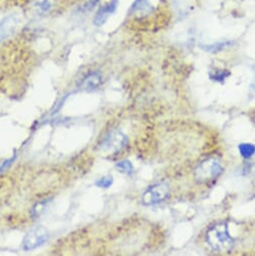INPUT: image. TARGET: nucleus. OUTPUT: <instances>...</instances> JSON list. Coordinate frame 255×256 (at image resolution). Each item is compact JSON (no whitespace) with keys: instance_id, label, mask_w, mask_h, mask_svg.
I'll return each instance as SVG.
<instances>
[{"instance_id":"obj_15","label":"nucleus","mask_w":255,"mask_h":256,"mask_svg":"<svg viewBox=\"0 0 255 256\" xmlns=\"http://www.w3.org/2000/svg\"><path fill=\"white\" fill-rule=\"evenodd\" d=\"M114 179L112 176H104L100 178L97 182H96V186L100 187V188H110L113 185Z\"/></svg>"},{"instance_id":"obj_16","label":"nucleus","mask_w":255,"mask_h":256,"mask_svg":"<svg viewBox=\"0 0 255 256\" xmlns=\"http://www.w3.org/2000/svg\"><path fill=\"white\" fill-rule=\"evenodd\" d=\"M99 1H100V0H88V1H86L82 4L79 11L80 12H88V11L93 10L95 8V6L99 3Z\"/></svg>"},{"instance_id":"obj_13","label":"nucleus","mask_w":255,"mask_h":256,"mask_svg":"<svg viewBox=\"0 0 255 256\" xmlns=\"http://www.w3.org/2000/svg\"><path fill=\"white\" fill-rule=\"evenodd\" d=\"M230 76V72L225 71V70H214V71H211L209 73V77L211 80L213 81H217V82H223L228 77Z\"/></svg>"},{"instance_id":"obj_6","label":"nucleus","mask_w":255,"mask_h":256,"mask_svg":"<svg viewBox=\"0 0 255 256\" xmlns=\"http://www.w3.org/2000/svg\"><path fill=\"white\" fill-rule=\"evenodd\" d=\"M19 23V18L15 14H10L0 21V41L8 38L13 34Z\"/></svg>"},{"instance_id":"obj_12","label":"nucleus","mask_w":255,"mask_h":256,"mask_svg":"<svg viewBox=\"0 0 255 256\" xmlns=\"http://www.w3.org/2000/svg\"><path fill=\"white\" fill-rule=\"evenodd\" d=\"M116 169L119 172L126 174V175H132L134 173V166L129 160H122L116 164Z\"/></svg>"},{"instance_id":"obj_3","label":"nucleus","mask_w":255,"mask_h":256,"mask_svg":"<svg viewBox=\"0 0 255 256\" xmlns=\"http://www.w3.org/2000/svg\"><path fill=\"white\" fill-rule=\"evenodd\" d=\"M128 144V137L120 130H114L104 136L99 144L100 150L102 153L113 154L121 151Z\"/></svg>"},{"instance_id":"obj_17","label":"nucleus","mask_w":255,"mask_h":256,"mask_svg":"<svg viewBox=\"0 0 255 256\" xmlns=\"http://www.w3.org/2000/svg\"><path fill=\"white\" fill-rule=\"evenodd\" d=\"M227 46H229V44L227 41L225 42H218V44H214L212 46H208L206 47L205 51H221L223 49H225Z\"/></svg>"},{"instance_id":"obj_4","label":"nucleus","mask_w":255,"mask_h":256,"mask_svg":"<svg viewBox=\"0 0 255 256\" xmlns=\"http://www.w3.org/2000/svg\"><path fill=\"white\" fill-rule=\"evenodd\" d=\"M170 195V187L166 183H159L149 187L142 195V203L146 206L164 202Z\"/></svg>"},{"instance_id":"obj_7","label":"nucleus","mask_w":255,"mask_h":256,"mask_svg":"<svg viewBox=\"0 0 255 256\" xmlns=\"http://www.w3.org/2000/svg\"><path fill=\"white\" fill-rule=\"evenodd\" d=\"M118 3V0H111L109 3L101 7L95 15L94 25L97 26H102L103 24H105V21H107L109 17L117 10Z\"/></svg>"},{"instance_id":"obj_10","label":"nucleus","mask_w":255,"mask_h":256,"mask_svg":"<svg viewBox=\"0 0 255 256\" xmlns=\"http://www.w3.org/2000/svg\"><path fill=\"white\" fill-rule=\"evenodd\" d=\"M54 0H31V7L38 15L50 13L53 7Z\"/></svg>"},{"instance_id":"obj_11","label":"nucleus","mask_w":255,"mask_h":256,"mask_svg":"<svg viewBox=\"0 0 255 256\" xmlns=\"http://www.w3.org/2000/svg\"><path fill=\"white\" fill-rule=\"evenodd\" d=\"M238 151L243 158L250 159L255 154V145L250 143H241L238 146Z\"/></svg>"},{"instance_id":"obj_14","label":"nucleus","mask_w":255,"mask_h":256,"mask_svg":"<svg viewBox=\"0 0 255 256\" xmlns=\"http://www.w3.org/2000/svg\"><path fill=\"white\" fill-rule=\"evenodd\" d=\"M49 204H50V199H46V200H42V201H40V202H37V203L33 206V208H32V210H31V215H32L34 218L40 216V215L42 214V213L46 212V210H47Z\"/></svg>"},{"instance_id":"obj_1","label":"nucleus","mask_w":255,"mask_h":256,"mask_svg":"<svg viewBox=\"0 0 255 256\" xmlns=\"http://www.w3.org/2000/svg\"><path fill=\"white\" fill-rule=\"evenodd\" d=\"M206 242L211 249L217 252H227L234 245L226 223H217L209 228L206 234Z\"/></svg>"},{"instance_id":"obj_9","label":"nucleus","mask_w":255,"mask_h":256,"mask_svg":"<svg viewBox=\"0 0 255 256\" xmlns=\"http://www.w3.org/2000/svg\"><path fill=\"white\" fill-rule=\"evenodd\" d=\"M102 82V75L94 72L84 77V78L81 80L79 84V89L81 91H87V92L95 91L100 87Z\"/></svg>"},{"instance_id":"obj_5","label":"nucleus","mask_w":255,"mask_h":256,"mask_svg":"<svg viewBox=\"0 0 255 256\" xmlns=\"http://www.w3.org/2000/svg\"><path fill=\"white\" fill-rule=\"evenodd\" d=\"M50 231L45 227H37L29 231L24 239V249L26 251L33 250L44 245L50 239Z\"/></svg>"},{"instance_id":"obj_8","label":"nucleus","mask_w":255,"mask_h":256,"mask_svg":"<svg viewBox=\"0 0 255 256\" xmlns=\"http://www.w3.org/2000/svg\"><path fill=\"white\" fill-rule=\"evenodd\" d=\"M154 2L152 0H135L131 13L135 17H147L153 12Z\"/></svg>"},{"instance_id":"obj_2","label":"nucleus","mask_w":255,"mask_h":256,"mask_svg":"<svg viewBox=\"0 0 255 256\" xmlns=\"http://www.w3.org/2000/svg\"><path fill=\"white\" fill-rule=\"evenodd\" d=\"M221 162L215 158H208L201 162L194 171V177L199 183H209L223 173Z\"/></svg>"}]
</instances>
